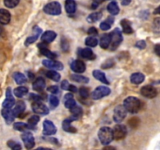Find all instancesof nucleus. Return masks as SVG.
<instances>
[{"label": "nucleus", "mask_w": 160, "mask_h": 150, "mask_svg": "<svg viewBox=\"0 0 160 150\" xmlns=\"http://www.w3.org/2000/svg\"><path fill=\"white\" fill-rule=\"evenodd\" d=\"M123 106L128 112L131 113H137L141 109V102L136 97L130 96L125 98Z\"/></svg>", "instance_id": "1"}, {"label": "nucleus", "mask_w": 160, "mask_h": 150, "mask_svg": "<svg viewBox=\"0 0 160 150\" xmlns=\"http://www.w3.org/2000/svg\"><path fill=\"white\" fill-rule=\"evenodd\" d=\"M110 37V42H109V48L112 51L117 49L119 45L123 42V36H122V31L119 28H115L112 32L109 34Z\"/></svg>", "instance_id": "2"}, {"label": "nucleus", "mask_w": 160, "mask_h": 150, "mask_svg": "<svg viewBox=\"0 0 160 150\" xmlns=\"http://www.w3.org/2000/svg\"><path fill=\"white\" fill-rule=\"evenodd\" d=\"M98 138L102 145H109L113 140L112 130L109 127H102L99 129L98 133Z\"/></svg>", "instance_id": "3"}, {"label": "nucleus", "mask_w": 160, "mask_h": 150, "mask_svg": "<svg viewBox=\"0 0 160 150\" xmlns=\"http://www.w3.org/2000/svg\"><path fill=\"white\" fill-rule=\"evenodd\" d=\"M43 9L45 13L52 16L59 15L62 12L61 5L58 2H52L48 3L47 5H45Z\"/></svg>", "instance_id": "4"}, {"label": "nucleus", "mask_w": 160, "mask_h": 150, "mask_svg": "<svg viewBox=\"0 0 160 150\" xmlns=\"http://www.w3.org/2000/svg\"><path fill=\"white\" fill-rule=\"evenodd\" d=\"M110 92L111 90L109 88L106 87V86H98L92 92V98L94 100L100 99V98H103V97L109 95Z\"/></svg>", "instance_id": "5"}, {"label": "nucleus", "mask_w": 160, "mask_h": 150, "mask_svg": "<svg viewBox=\"0 0 160 150\" xmlns=\"http://www.w3.org/2000/svg\"><path fill=\"white\" fill-rule=\"evenodd\" d=\"M128 111L124 108V106L122 105L116 106L113 111V120L116 123H120L124 120L127 116Z\"/></svg>", "instance_id": "6"}, {"label": "nucleus", "mask_w": 160, "mask_h": 150, "mask_svg": "<svg viewBox=\"0 0 160 150\" xmlns=\"http://www.w3.org/2000/svg\"><path fill=\"white\" fill-rule=\"evenodd\" d=\"M128 134V130L124 125L117 124L112 129V134H113V138L117 140H120L126 137Z\"/></svg>", "instance_id": "7"}, {"label": "nucleus", "mask_w": 160, "mask_h": 150, "mask_svg": "<svg viewBox=\"0 0 160 150\" xmlns=\"http://www.w3.org/2000/svg\"><path fill=\"white\" fill-rule=\"evenodd\" d=\"M22 141L24 143L25 147L28 149H31L35 145V142H34V138L33 136L32 133L29 132V131H26L23 132L21 135Z\"/></svg>", "instance_id": "8"}, {"label": "nucleus", "mask_w": 160, "mask_h": 150, "mask_svg": "<svg viewBox=\"0 0 160 150\" xmlns=\"http://www.w3.org/2000/svg\"><path fill=\"white\" fill-rule=\"evenodd\" d=\"M57 131L56 127L51 120H45L43 122V134L47 136L53 135Z\"/></svg>", "instance_id": "9"}, {"label": "nucleus", "mask_w": 160, "mask_h": 150, "mask_svg": "<svg viewBox=\"0 0 160 150\" xmlns=\"http://www.w3.org/2000/svg\"><path fill=\"white\" fill-rule=\"evenodd\" d=\"M32 109L35 113L40 115H47L49 112V109L42 102H34L32 104Z\"/></svg>", "instance_id": "10"}, {"label": "nucleus", "mask_w": 160, "mask_h": 150, "mask_svg": "<svg viewBox=\"0 0 160 150\" xmlns=\"http://www.w3.org/2000/svg\"><path fill=\"white\" fill-rule=\"evenodd\" d=\"M141 94L145 98H153L157 95V90L152 85H145L141 89Z\"/></svg>", "instance_id": "11"}, {"label": "nucleus", "mask_w": 160, "mask_h": 150, "mask_svg": "<svg viewBox=\"0 0 160 150\" xmlns=\"http://www.w3.org/2000/svg\"><path fill=\"white\" fill-rule=\"evenodd\" d=\"M42 64L45 66V67L49 69H53V70H63V64L59 61L53 60V59H44L42 61Z\"/></svg>", "instance_id": "12"}, {"label": "nucleus", "mask_w": 160, "mask_h": 150, "mask_svg": "<svg viewBox=\"0 0 160 150\" xmlns=\"http://www.w3.org/2000/svg\"><path fill=\"white\" fill-rule=\"evenodd\" d=\"M6 93V99L2 102V106L3 108L11 109L15 105V99H14L13 96H12V91H11L10 88H7Z\"/></svg>", "instance_id": "13"}, {"label": "nucleus", "mask_w": 160, "mask_h": 150, "mask_svg": "<svg viewBox=\"0 0 160 150\" xmlns=\"http://www.w3.org/2000/svg\"><path fill=\"white\" fill-rule=\"evenodd\" d=\"M70 68L73 71L76 72V73H84L86 70V66L83 61L79 60V59H76L73 60L70 64Z\"/></svg>", "instance_id": "14"}, {"label": "nucleus", "mask_w": 160, "mask_h": 150, "mask_svg": "<svg viewBox=\"0 0 160 150\" xmlns=\"http://www.w3.org/2000/svg\"><path fill=\"white\" fill-rule=\"evenodd\" d=\"M38 48L40 49V52L42 55L45 56L46 57H48L50 59H54L56 58V53L52 52L50 51L46 46V44L45 43H40L38 44Z\"/></svg>", "instance_id": "15"}, {"label": "nucleus", "mask_w": 160, "mask_h": 150, "mask_svg": "<svg viewBox=\"0 0 160 150\" xmlns=\"http://www.w3.org/2000/svg\"><path fill=\"white\" fill-rule=\"evenodd\" d=\"M2 116L8 124L12 123L15 119V116H14L12 110L11 109H8V108H3L2 110Z\"/></svg>", "instance_id": "16"}, {"label": "nucleus", "mask_w": 160, "mask_h": 150, "mask_svg": "<svg viewBox=\"0 0 160 150\" xmlns=\"http://www.w3.org/2000/svg\"><path fill=\"white\" fill-rule=\"evenodd\" d=\"M42 30L38 26L34 27V34H33L32 36H30V37H28V38L26 39V41H25V45H26V46H28V45H31V44L34 43L35 41H37L38 38L39 36L41 35V34H42Z\"/></svg>", "instance_id": "17"}, {"label": "nucleus", "mask_w": 160, "mask_h": 150, "mask_svg": "<svg viewBox=\"0 0 160 150\" xmlns=\"http://www.w3.org/2000/svg\"><path fill=\"white\" fill-rule=\"evenodd\" d=\"M56 33L52 31H47L44 33L42 35V42H44L45 44H48L50 42H52L53 41L56 39Z\"/></svg>", "instance_id": "18"}, {"label": "nucleus", "mask_w": 160, "mask_h": 150, "mask_svg": "<svg viewBox=\"0 0 160 150\" xmlns=\"http://www.w3.org/2000/svg\"><path fill=\"white\" fill-rule=\"evenodd\" d=\"M10 19L11 15L9 11L5 9H0V24H8Z\"/></svg>", "instance_id": "19"}, {"label": "nucleus", "mask_w": 160, "mask_h": 150, "mask_svg": "<svg viewBox=\"0 0 160 150\" xmlns=\"http://www.w3.org/2000/svg\"><path fill=\"white\" fill-rule=\"evenodd\" d=\"M33 89L37 92H42L45 88V81L43 78H38L32 84Z\"/></svg>", "instance_id": "20"}, {"label": "nucleus", "mask_w": 160, "mask_h": 150, "mask_svg": "<svg viewBox=\"0 0 160 150\" xmlns=\"http://www.w3.org/2000/svg\"><path fill=\"white\" fill-rule=\"evenodd\" d=\"M25 108H26V106H25V103L22 101L17 102V104H16L15 107L12 109V112H13L14 116L15 117H20L22 113L24 112Z\"/></svg>", "instance_id": "21"}, {"label": "nucleus", "mask_w": 160, "mask_h": 150, "mask_svg": "<svg viewBox=\"0 0 160 150\" xmlns=\"http://www.w3.org/2000/svg\"><path fill=\"white\" fill-rule=\"evenodd\" d=\"M92 73H93L94 78H95L96 80L101 81V82L103 83V84H109V81H108L107 78H106V74H105L102 71H101V70H95Z\"/></svg>", "instance_id": "22"}, {"label": "nucleus", "mask_w": 160, "mask_h": 150, "mask_svg": "<svg viewBox=\"0 0 160 150\" xmlns=\"http://www.w3.org/2000/svg\"><path fill=\"white\" fill-rule=\"evenodd\" d=\"M70 112L72 113V117H70V119H71L73 121V120H78V119L81 117V116L82 115V112H83L82 109H81L80 106H77V105H75L74 106L70 108Z\"/></svg>", "instance_id": "23"}, {"label": "nucleus", "mask_w": 160, "mask_h": 150, "mask_svg": "<svg viewBox=\"0 0 160 150\" xmlns=\"http://www.w3.org/2000/svg\"><path fill=\"white\" fill-rule=\"evenodd\" d=\"M73 120H71L70 118L66 119V120H63L62 122V129L66 131V132H69V133H76L77 129L75 128H73V126H71V122Z\"/></svg>", "instance_id": "24"}, {"label": "nucleus", "mask_w": 160, "mask_h": 150, "mask_svg": "<svg viewBox=\"0 0 160 150\" xmlns=\"http://www.w3.org/2000/svg\"><path fill=\"white\" fill-rule=\"evenodd\" d=\"M65 9L67 13L69 14L74 13L77 9L76 2H75L74 0H66Z\"/></svg>", "instance_id": "25"}, {"label": "nucleus", "mask_w": 160, "mask_h": 150, "mask_svg": "<svg viewBox=\"0 0 160 150\" xmlns=\"http://www.w3.org/2000/svg\"><path fill=\"white\" fill-rule=\"evenodd\" d=\"M79 55L84 59H92L95 58V55H94L93 52L90 48H81L79 50Z\"/></svg>", "instance_id": "26"}, {"label": "nucleus", "mask_w": 160, "mask_h": 150, "mask_svg": "<svg viewBox=\"0 0 160 150\" xmlns=\"http://www.w3.org/2000/svg\"><path fill=\"white\" fill-rule=\"evenodd\" d=\"M145 81V75L142 73H134L131 76V81L132 84H142Z\"/></svg>", "instance_id": "27"}, {"label": "nucleus", "mask_w": 160, "mask_h": 150, "mask_svg": "<svg viewBox=\"0 0 160 150\" xmlns=\"http://www.w3.org/2000/svg\"><path fill=\"white\" fill-rule=\"evenodd\" d=\"M121 23V26L123 28V32L125 34H132L133 33V28H131V23L127 19H123L120 22Z\"/></svg>", "instance_id": "28"}, {"label": "nucleus", "mask_w": 160, "mask_h": 150, "mask_svg": "<svg viewBox=\"0 0 160 150\" xmlns=\"http://www.w3.org/2000/svg\"><path fill=\"white\" fill-rule=\"evenodd\" d=\"M107 10L112 15H117L120 12V8L116 2H111L107 6Z\"/></svg>", "instance_id": "29"}, {"label": "nucleus", "mask_w": 160, "mask_h": 150, "mask_svg": "<svg viewBox=\"0 0 160 150\" xmlns=\"http://www.w3.org/2000/svg\"><path fill=\"white\" fill-rule=\"evenodd\" d=\"M114 22V18L113 17H108L105 21L102 22L100 23V28H101L102 31H108L109 29H110L111 26L113 23Z\"/></svg>", "instance_id": "30"}, {"label": "nucleus", "mask_w": 160, "mask_h": 150, "mask_svg": "<svg viewBox=\"0 0 160 150\" xmlns=\"http://www.w3.org/2000/svg\"><path fill=\"white\" fill-rule=\"evenodd\" d=\"M109 42H110V37H109V34H103L100 39V46L101 48L106 49L109 48Z\"/></svg>", "instance_id": "31"}, {"label": "nucleus", "mask_w": 160, "mask_h": 150, "mask_svg": "<svg viewBox=\"0 0 160 150\" xmlns=\"http://www.w3.org/2000/svg\"><path fill=\"white\" fill-rule=\"evenodd\" d=\"M102 12H92V13H91L90 15L87 17V21L90 23H95V22L98 21L100 19H102Z\"/></svg>", "instance_id": "32"}, {"label": "nucleus", "mask_w": 160, "mask_h": 150, "mask_svg": "<svg viewBox=\"0 0 160 150\" xmlns=\"http://www.w3.org/2000/svg\"><path fill=\"white\" fill-rule=\"evenodd\" d=\"M28 88L23 87V86H20V87L17 88H15L13 90V94L15 95V96L18 97V98H22L26 94H28Z\"/></svg>", "instance_id": "33"}, {"label": "nucleus", "mask_w": 160, "mask_h": 150, "mask_svg": "<svg viewBox=\"0 0 160 150\" xmlns=\"http://www.w3.org/2000/svg\"><path fill=\"white\" fill-rule=\"evenodd\" d=\"M46 77L49 79L52 80V81L58 82V81H60L61 76L58 72L55 71V70H48L46 72Z\"/></svg>", "instance_id": "34"}, {"label": "nucleus", "mask_w": 160, "mask_h": 150, "mask_svg": "<svg viewBox=\"0 0 160 150\" xmlns=\"http://www.w3.org/2000/svg\"><path fill=\"white\" fill-rule=\"evenodd\" d=\"M70 79L73 81H76L78 83H88L89 78L87 77L82 76V75L79 74H72L70 76Z\"/></svg>", "instance_id": "35"}, {"label": "nucleus", "mask_w": 160, "mask_h": 150, "mask_svg": "<svg viewBox=\"0 0 160 150\" xmlns=\"http://www.w3.org/2000/svg\"><path fill=\"white\" fill-rule=\"evenodd\" d=\"M13 78L15 80L16 83L18 84H24L27 81V78L25 75H23L22 73H20V72H17V73H14Z\"/></svg>", "instance_id": "36"}, {"label": "nucleus", "mask_w": 160, "mask_h": 150, "mask_svg": "<svg viewBox=\"0 0 160 150\" xmlns=\"http://www.w3.org/2000/svg\"><path fill=\"white\" fill-rule=\"evenodd\" d=\"M39 120H40V118H39L38 116L37 115H34L32 116V117H30L28 120V126H29V129L34 130V128H35L36 124L38 123Z\"/></svg>", "instance_id": "37"}, {"label": "nucleus", "mask_w": 160, "mask_h": 150, "mask_svg": "<svg viewBox=\"0 0 160 150\" xmlns=\"http://www.w3.org/2000/svg\"><path fill=\"white\" fill-rule=\"evenodd\" d=\"M13 128L17 131H24L25 130L29 129V126H28V124L23 123V122H17L13 124Z\"/></svg>", "instance_id": "38"}, {"label": "nucleus", "mask_w": 160, "mask_h": 150, "mask_svg": "<svg viewBox=\"0 0 160 150\" xmlns=\"http://www.w3.org/2000/svg\"><path fill=\"white\" fill-rule=\"evenodd\" d=\"M85 44L89 47H95L98 44V40L95 37H88L86 38Z\"/></svg>", "instance_id": "39"}, {"label": "nucleus", "mask_w": 160, "mask_h": 150, "mask_svg": "<svg viewBox=\"0 0 160 150\" xmlns=\"http://www.w3.org/2000/svg\"><path fill=\"white\" fill-rule=\"evenodd\" d=\"M7 145L9 147V148H12V149L13 150H20L22 148L21 145H20V143H18V142H14L13 140L8 141Z\"/></svg>", "instance_id": "40"}, {"label": "nucleus", "mask_w": 160, "mask_h": 150, "mask_svg": "<svg viewBox=\"0 0 160 150\" xmlns=\"http://www.w3.org/2000/svg\"><path fill=\"white\" fill-rule=\"evenodd\" d=\"M20 2V0H4V5L8 8H14Z\"/></svg>", "instance_id": "41"}, {"label": "nucleus", "mask_w": 160, "mask_h": 150, "mask_svg": "<svg viewBox=\"0 0 160 150\" xmlns=\"http://www.w3.org/2000/svg\"><path fill=\"white\" fill-rule=\"evenodd\" d=\"M49 103H50V105H51L52 107H53V108L57 107V106H59V98H58L57 97H56V95H50Z\"/></svg>", "instance_id": "42"}, {"label": "nucleus", "mask_w": 160, "mask_h": 150, "mask_svg": "<svg viewBox=\"0 0 160 150\" xmlns=\"http://www.w3.org/2000/svg\"><path fill=\"white\" fill-rule=\"evenodd\" d=\"M79 94L80 95H81V98H88L89 95H90V92H89V90L87 88L81 87V88L79 89Z\"/></svg>", "instance_id": "43"}, {"label": "nucleus", "mask_w": 160, "mask_h": 150, "mask_svg": "<svg viewBox=\"0 0 160 150\" xmlns=\"http://www.w3.org/2000/svg\"><path fill=\"white\" fill-rule=\"evenodd\" d=\"M64 105H65V107L67 108V109H70L73 106H74L76 105V102L73 99V98H67V99H65V102H64Z\"/></svg>", "instance_id": "44"}, {"label": "nucleus", "mask_w": 160, "mask_h": 150, "mask_svg": "<svg viewBox=\"0 0 160 150\" xmlns=\"http://www.w3.org/2000/svg\"><path fill=\"white\" fill-rule=\"evenodd\" d=\"M47 91L49 92H51L52 94H57V93H59V88H58V86H56V85H52V86H50V87L47 88Z\"/></svg>", "instance_id": "45"}, {"label": "nucleus", "mask_w": 160, "mask_h": 150, "mask_svg": "<svg viewBox=\"0 0 160 150\" xmlns=\"http://www.w3.org/2000/svg\"><path fill=\"white\" fill-rule=\"evenodd\" d=\"M135 47H137L139 49H144V48L146 47V42L144 40L138 41V42H137V43L135 44Z\"/></svg>", "instance_id": "46"}, {"label": "nucleus", "mask_w": 160, "mask_h": 150, "mask_svg": "<svg viewBox=\"0 0 160 150\" xmlns=\"http://www.w3.org/2000/svg\"><path fill=\"white\" fill-rule=\"evenodd\" d=\"M113 64H114V61L112 60V59H109V60H107L106 62L103 63V65L102 66V67H104V68L107 69V68H109V67H112Z\"/></svg>", "instance_id": "47"}, {"label": "nucleus", "mask_w": 160, "mask_h": 150, "mask_svg": "<svg viewBox=\"0 0 160 150\" xmlns=\"http://www.w3.org/2000/svg\"><path fill=\"white\" fill-rule=\"evenodd\" d=\"M30 98L31 100H33L34 102H42V98L39 95H34V94L31 93V95H30Z\"/></svg>", "instance_id": "48"}, {"label": "nucleus", "mask_w": 160, "mask_h": 150, "mask_svg": "<svg viewBox=\"0 0 160 150\" xmlns=\"http://www.w3.org/2000/svg\"><path fill=\"white\" fill-rule=\"evenodd\" d=\"M88 34H90V35H97L98 34V30L95 28L92 27V28H89L88 31Z\"/></svg>", "instance_id": "49"}, {"label": "nucleus", "mask_w": 160, "mask_h": 150, "mask_svg": "<svg viewBox=\"0 0 160 150\" xmlns=\"http://www.w3.org/2000/svg\"><path fill=\"white\" fill-rule=\"evenodd\" d=\"M70 84L67 81V80H64V81H62V83H61V88H62V89H63V90H68Z\"/></svg>", "instance_id": "50"}, {"label": "nucleus", "mask_w": 160, "mask_h": 150, "mask_svg": "<svg viewBox=\"0 0 160 150\" xmlns=\"http://www.w3.org/2000/svg\"><path fill=\"white\" fill-rule=\"evenodd\" d=\"M105 0H93V3H92V9H96L98 7V6L99 4H101L102 2H103Z\"/></svg>", "instance_id": "51"}, {"label": "nucleus", "mask_w": 160, "mask_h": 150, "mask_svg": "<svg viewBox=\"0 0 160 150\" xmlns=\"http://www.w3.org/2000/svg\"><path fill=\"white\" fill-rule=\"evenodd\" d=\"M68 91H70V92H78V88H77L76 86L73 85V84H70Z\"/></svg>", "instance_id": "52"}, {"label": "nucleus", "mask_w": 160, "mask_h": 150, "mask_svg": "<svg viewBox=\"0 0 160 150\" xmlns=\"http://www.w3.org/2000/svg\"><path fill=\"white\" fill-rule=\"evenodd\" d=\"M154 25L156 27V32H159V18H156V20L154 21Z\"/></svg>", "instance_id": "53"}, {"label": "nucleus", "mask_w": 160, "mask_h": 150, "mask_svg": "<svg viewBox=\"0 0 160 150\" xmlns=\"http://www.w3.org/2000/svg\"><path fill=\"white\" fill-rule=\"evenodd\" d=\"M159 50H160V46H159V44H157V45H156L154 48V51H155V52L156 53V55H157V56H159Z\"/></svg>", "instance_id": "54"}, {"label": "nucleus", "mask_w": 160, "mask_h": 150, "mask_svg": "<svg viewBox=\"0 0 160 150\" xmlns=\"http://www.w3.org/2000/svg\"><path fill=\"white\" fill-rule=\"evenodd\" d=\"M131 2V0H123V1H122V5H123V6H128V5H129Z\"/></svg>", "instance_id": "55"}, {"label": "nucleus", "mask_w": 160, "mask_h": 150, "mask_svg": "<svg viewBox=\"0 0 160 150\" xmlns=\"http://www.w3.org/2000/svg\"><path fill=\"white\" fill-rule=\"evenodd\" d=\"M159 7H158V8H157V9H156V11H155V12H154V13H156V14L159 13Z\"/></svg>", "instance_id": "56"}, {"label": "nucleus", "mask_w": 160, "mask_h": 150, "mask_svg": "<svg viewBox=\"0 0 160 150\" xmlns=\"http://www.w3.org/2000/svg\"><path fill=\"white\" fill-rule=\"evenodd\" d=\"M2 28L1 26H0V35L2 34Z\"/></svg>", "instance_id": "57"}]
</instances>
